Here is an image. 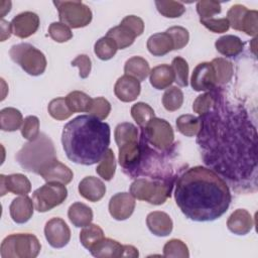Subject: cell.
<instances>
[{
  "mask_svg": "<svg viewBox=\"0 0 258 258\" xmlns=\"http://www.w3.org/2000/svg\"><path fill=\"white\" fill-rule=\"evenodd\" d=\"M217 99V95L215 92H207L197 97L192 104L194 112L198 113L199 115H204L210 110L213 109L215 106Z\"/></svg>",
  "mask_w": 258,
  "mask_h": 258,
  "instance_id": "44",
  "label": "cell"
},
{
  "mask_svg": "<svg viewBox=\"0 0 258 258\" xmlns=\"http://www.w3.org/2000/svg\"><path fill=\"white\" fill-rule=\"evenodd\" d=\"M198 143L205 162L239 186L256 187L257 133L241 108H218L200 117Z\"/></svg>",
  "mask_w": 258,
  "mask_h": 258,
  "instance_id": "1",
  "label": "cell"
},
{
  "mask_svg": "<svg viewBox=\"0 0 258 258\" xmlns=\"http://www.w3.org/2000/svg\"><path fill=\"white\" fill-rule=\"evenodd\" d=\"M0 28H1V41L6 40L10 37L12 33V26L11 22H8L4 19H1L0 21Z\"/></svg>",
  "mask_w": 258,
  "mask_h": 258,
  "instance_id": "55",
  "label": "cell"
},
{
  "mask_svg": "<svg viewBox=\"0 0 258 258\" xmlns=\"http://www.w3.org/2000/svg\"><path fill=\"white\" fill-rule=\"evenodd\" d=\"M202 126L201 119L194 115H181L176 119L177 131L187 137L196 136Z\"/></svg>",
  "mask_w": 258,
  "mask_h": 258,
  "instance_id": "32",
  "label": "cell"
},
{
  "mask_svg": "<svg viewBox=\"0 0 258 258\" xmlns=\"http://www.w3.org/2000/svg\"><path fill=\"white\" fill-rule=\"evenodd\" d=\"M142 137L154 148L165 151L172 145L174 133L171 125L166 120L154 117L142 129Z\"/></svg>",
  "mask_w": 258,
  "mask_h": 258,
  "instance_id": "10",
  "label": "cell"
},
{
  "mask_svg": "<svg viewBox=\"0 0 258 258\" xmlns=\"http://www.w3.org/2000/svg\"><path fill=\"white\" fill-rule=\"evenodd\" d=\"M197 12L201 19L212 18L221 12V3L214 0H202L197 3Z\"/></svg>",
  "mask_w": 258,
  "mask_h": 258,
  "instance_id": "50",
  "label": "cell"
},
{
  "mask_svg": "<svg viewBox=\"0 0 258 258\" xmlns=\"http://www.w3.org/2000/svg\"><path fill=\"white\" fill-rule=\"evenodd\" d=\"M110 112L111 104L108 100H106L103 97H97L95 99H92V103L88 111V113H90L92 116L102 121L109 116Z\"/></svg>",
  "mask_w": 258,
  "mask_h": 258,
  "instance_id": "45",
  "label": "cell"
},
{
  "mask_svg": "<svg viewBox=\"0 0 258 258\" xmlns=\"http://www.w3.org/2000/svg\"><path fill=\"white\" fill-rule=\"evenodd\" d=\"M124 72L125 75L131 76L139 82H142L148 77L150 68L148 61L145 58L141 56H132L126 60Z\"/></svg>",
  "mask_w": 258,
  "mask_h": 258,
  "instance_id": "28",
  "label": "cell"
},
{
  "mask_svg": "<svg viewBox=\"0 0 258 258\" xmlns=\"http://www.w3.org/2000/svg\"><path fill=\"white\" fill-rule=\"evenodd\" d=\"M66 102L73 113L88 112L92 103V98L84 92L73 91L67 95Z\"/></svg>",
  "mask_w": 258,
  "mask_h": 258,
  "instance_id": "31",
  "label": "cell"
},
{
  "mask_svg": "<svg viewBox=\"0 0 258 258\" xmlns=\"http://www.w3.org/2000/svg\"><path fill=\"white\" fill-rule=\"evenodd\" d=\"M106 36L112 38L115 41L118 49H124L130 46L137 37L130 28L121 23L118 26L110 28Z\"/></svg>",
  "mask_w": 258,
  "mask_h": 258,
  "instance_id": "29",
  "label": "cell"
},
{
  "mask_svg": "<svg viewBox=\"0 0 258 258\" xmlns=\"http://www.w3.org/2000/svg\"><path fill=\"white\" fill-rule=\"evenodd\" d=\"M119 163L126 170L137 169L142 157V148L138 140L129 141L119 146Z\"/></svg>",
  "mask_w": 258,
  "mask_h": 258,
  "instance_id": "17",
  "label": "cell"
},
{
  "mask_svg": "<svg viewBox=\"0 0 258 258\" xmlns=\"http://www.w3.org/2000/svg\"><path fill=\"white\" fill-rule=\"evenodd\" d=\"M23 117L19 110L8 107L0 111V126L3 131H16L22 126Z\"/></svg>",
  "mask_w": 258,
  "mask_h": 258,
  "instance_id": "30",
  "label": "cell"
},
{
  "mask_svg": "<svg viewBox=\"0 0 258 258\" xmlns=\"http://www.w3.org/2000/svg\"><path fill=\"white\" fill-rule=\"evenodd\" d=\"M104 238V232L102 228L95 224H89L85 226L80 232L81 244L88 250L91 249L93 245Z\"/></svg>",
  "mask_w": 258,
  "mask_h": 258,
  "instance_id": "35",
  "label": "cell"
},
{
  "mask_svg": "<svg viewBox=\"0 0 258 258\" xmlns=\"http://www.w3.org/2000/svg\"><path fill=\"white\" fill-rule=\"evenodd\" d=\"M68 217L75 227L81 228L91 224L93 220V211L89 206L77 202L70 206Z\"/></svg>",
  "mask_w": 258,
  "mask_h": 258,
  "instance_id": "26",
  "label": "cell"
},
{
  "mask_svg": "<svg viewBox=\"0 0 258 258\" xmlns=\"http://www.w3.org/2000/svg\"><path fill=\"white\" fill-rule=\"evenodd\" d=\"M135 198L130 192H117L109 202V213L118 221L128 219L134 212Z\"/></svg>",
  "mask_w": 258,
  "mask_h": 258,
  "instance_id": "13",
  "label": "cell"
},
{
  "mask_svg": "<svg viewBox=\"0 0 258 258\" xmlns=\"http://www.w3.org/2000/svg\"><path fill=\"white\" fill-rule=\"evenodd\" d=\"M163 256L169 258H188L189 252L187 246L181 240L171 239L167 241L163 247Z\"/></svg>",
  "mask_w": 258,
  "mask_h": 258,
  "instance_id": "42",
  "label": "cell"
},
{
  "mask_svg": "<svg viewBox=\"0 0 258 258\" xmlns=\"http://www.w3.org/2000/svg\"><path fill=\"white\" fill-rule=\"evenodd\" d=\"M140 91V82L128 75L120 77L114 86V93L122 102L135 101L139 96Z\"/></svg>",
  "mask_w": 258,
  "mask_h": 258,
  "instance_id": "16",
  "label": "cell"
},
{
  "mask_svg": "<svg viewBox=\"0 0 258 258\" xmlns=\"http://www.w3.org/2000/svg\"><path fill=\"white\" fill-rule=\"evenodd\" d=\"M183 103V94L177 87H169L162 96V105L169 112L176 111Z\"/></svg>",
  "mask_w": 258,
  "mask_h": 258,
  "instance_id": "39",
  "label": "cell"
},
{
  "mask_svg": "<svg viewBox=\"0 0 258 258\" xmlns=\"http://www.w3.org/2000/svg\"><path fill=\"white\" fill-rule=\"evenodd\" d=\"M80 195L90 202L100 201L106 194V185L95 176H86L79 183Z\"/></svg>",
  "mask_w": 258,
  "mask_h": 258,
  "instance_id": "20",
  "label": "cell"
},
{
  "mask_svg": "<svg viewBox=\"0 0 258 258\" xmlns=\"http://www.w3.org/2000/svg\"><path fill=\"white\" fill-rule=\"evenodd\" d=\"M11 59L30 76H40L46 69V58L42 51L30 43H18L9 50Z\"/></svg>",
  "mask_w": 258,
  "mask_h": 258,
  "instance_id": "7",
  "label": "cell"
},
{
  "mask_svg": "<svg viewBox=\"0 0 258 258\" xmlns=\"http://www.w3.org/2000/svg\"><path fill=\"white\" fill-rule=\"evenodd\" d=\"M139 253L137 248H135L132 245H124V253H123V257H138Z\"/></svg>",
  "mask_w": 258,
  "mask_h": 258,
  "instance_id": "56",
  "label": "cell"
},
{
  "mask_svg": "<svg viewBox=\"0 0 258 258\" xmlns=\"http://www.w3.org/2000/svg\"><path fill=\"white\" fill-rule=\"evenodd\" d=\"M200 21L206 28L215 33H223L230 28V24L227 18H207L201 19Z\"/></svg>",
  "mask_w": 258,
  "mask_h": 258,
  "instance_id": "52",
  "label": "cell"
},
{
  "mask_svg": "<svg viewBox=\"0 0 258 258\" xmlns=\"http://www.w3.org/2000/svg\"><path fill=\"white\" fill-rule=\"evenodd\" d=\"M71 63L73 67L79 68V76L82 79L89 77L92 69V61L87 54H79L75 59L72 60Z\"/></svg>",
  "mask_w": 258,
  "mask_h": 258,
  "instance_id": "53",
  "label": "cell"
},
{
  "mask_svg": "<svg viewBox=\"0 0 258 258\" xmlns=\"http://www.w3.org/2000/svg\"><path fill=\"white\" fill-rule=\"evenodd\" d=\"M33 201L27 196H21L14 199L9 207L12 220L17 224H24L30 220L33 215Z\"/></svg>",
  "mask_w": 258,
  "mask_h": 258,
  "instance_id": "19",
  "label": "cell"
},
{
  "mask_svg": "<svg viewBox=\"0 0 258 258\" xmlns=\"http://www.w3.org/2000/svg\"><path fill=\"white\" fill-rule=\"evenodd\" d=\"M44 236L51 247L58 249L70 242L71 230L62 219L52 218L45 224Z\"/></svg>",
  "mask_w": 258,
  "mask_h": 258,
  "instance_id": "11",
  "label": "cell"
},
{
  "mask_svg": "<svg viewBox=\"0 0 258 258\" xmlns=\"http://www.w3.org/2000/svg\"><path fill=\"white\" fill-rule=\"evenodd\" d=\"M158 12L167 18H176L185 12V7L181 2L177 1H155Z\"/></svg>",
  "mask_w": 258,
  "mask_h": 258,
  "instance_id": "40",
  "label": "cell"
},
{
  "mask_svg": "<svg viewBox=\"0 0 258 258\" xmlns=\"http://www.w3.org/2000/svg\"><path fill=\"white\" fill-rule=\"evenodd\" d=\"M116 170V161L115 155L111 148H108L103 158L99 161L98 166L96 167V172L105 180H111L115 174Z\"/></svg>",
  "mask_w": 258,
  "mask_h": 258,
  "instance_id": "36",
  "label": "cell"
},
{
  "mask_svg": "<svg viewBox=\"0 0 258 258\" xmlns=\"http://www.w3.org/2000/svg\"><path fill=\"white\" fill-rule=\"evenodd\" d=\"M121 24L127 26L128 28H130L136 36H139L143 33L144 31V22L143 20L135 15H128L126 17L123 18V20L121 21Z\"/></svg>",
  "mask_w": 258,
  "mask_h": 258,
  "instance_id": "54",
  "label": "cell"
},
{
  "mask_svg": "<svg viewBox=\"0 0 258 258\" xmlns=\"http://www.w3.org/2000/svg\"><path fill=\"white\" fill-rule=\"evenodd\" d=\"M174 199L186 218L209 222L227 212L232 196L227 182L218 173L198 165L179 175L175 182Z\"/></svg>",
  "mask_w": 258,
  "mask_h": 258,
  "instance_id": "2",
  "label": "cell"
},
{
  "mask_svg": "<svg viewBox=\"0 0 258 258\" xmlns=\"http://www.w3.org/2000/svg\"><path fill=\"white\" fill-rule=\"evenodd\" d=\"M171 68L174 74V82L180 87H186L188 81V64L186 60L180 56L172 59Z\"/></svg>",
  "mask_w": 258,
  "mask_h": 258,
  "instance_id": "43",
  "label": "cell"
},
{
  "mask_svg": "<svg viewBox=\"0 0 258 258\" xmlns=\"http://www.w3.org/2000/svg\"><path fill=\"white\" fill-rule=\"evenodd\" d=\"M172 182V179L137 178L130 185V194L137 200L162 205L170 197Z\"/></svg>",
  "mask_w": 258,
  "mask_h": 258,
  "instance_id": "5",
  "label": "cell"
},
{
  "mask_svg": "<svg viewBox=\"0 0 258 258\" xmlns=\"http://www.w3.org/2000/svg\"><path fill=\"white\" fill-rule=\"evenodd\" d=\"M49 115L55 120H66L70 118L74 113L69 108L66 98L59 97L51 100L47 106Z\"/></svg>",
  "mask_w": 258,
  "mask_h": 258,
  "instance_id": "41",
  "label": "cell"
},
{
  "mask_svg": "<svg viewBox=\"0 0 258 258\" xmlns=\"http://www.w3.org/2000/svg\"><path fill=\"white\" fill-rule=\"evenodd\" d=\"M247 11H248L247 7L241 4H235L229 9L226 18L228 19L229 24L233 29L241 31L243 19Z\"/></svg>",
  "mask_w": 258,
  "mask_h": 258,
  "instance_id": "46",
  "label": "cell"
},
{
  "mask_svg": "<svg viewBox=\"0 0 258 258\" xmlns=\"http://www.w3.org/2000/svg\"><path fill=\"white\" fill-rule=\"evenodd\" d=\"M48 34L56 42H66L73 37L70 27L61 22H52L48 27Z\"/></svg>",
  "mask_w": 258,
  "mask_h": 258,
  "instance_id": "49",
  "label": "cell"
},
{
  "mask_svg": "<svg viewBox=\"0 0 258 258\" xmlns=\"http://www.w3.org/2000/svg\"><path fill=\"white\" fill-rule=\"evenodd\" d=\"M154 110L146 103L138 102L131 107V116L138 126L143 129L154 118Z\"/></svg>",
  "mask_w": 258,
  "mask_h": 258,
  "instance_id": "37",
  "label": "cell"
},
{
  "mask_svg": "<svg viewBox=\"0 0 258 258\" xmlns=\"http://www.w3.org/2000/svg\"><path fill=\"white\" fill-rule=\"evenodd\" d=\"M114 137L116 144L119 147L129 141L138 140V129L132 123L123 122L116 126Z\"/></svg>",
  "mask_w": 258,
  "mask_h": 258,
  "instance_id": "34",
  "label": "cell"
},
{
  "mask_svg": "<svg viewBox=\"0 0 258 258\" xmlns=\"http://www.w3.org/2000/svg\"><path fill=\"white\" fill-rule=\"evenodd\" d=\"M147 49L154 56H162L173 50V42L166 32L154 33L147 39Z\"/></svg>",
  "mask_w": 258,
  "mask_h": 258,
  "instance_id": "25",
  "label": "cell"
},
{
  "mask_svg": "<svg viewBox=\"0 0 258 258\" xmlns=\"http://www.w3.org/2000/svg\"><path fill=\"white\" fill-rule=\"evenodd\" d=\"M15 158L24 170L39 175L57 159L53 142L44 133H40L35 140L24 144Z\"/></svg>",
  "mask_w": 258,
  "mask_h": 258,
  "instance_id": "4",
  "label": "cell"
},
{
  "mask_svg": "<svg viewBox=\"0 0 258 258\" xmlns=\"http://www.w3.org/2000/svg\"><path fill=\"white\" fill-rule=\"evenodd\" d=\"M190 85L195 91H213L216 89V73L211 62L199 63L191 75Z\"/></svg>",
  "mask_w": 258,
  "mask_h": 258,
  "instance_id": "12",
  "label": "cell"
},
{
  "mask_svg": "<svg viewBox=\"0 0 258 258\" xmlns=\"http://www.w3.org/2000/svg\"><path fill=\"white\" fill-rule=\"evenodd\" d=\"M12 33L19 38H27L39 27V17L36 13L25 11L16 15L12 21Z\"/></svg>",
  "mask_w": 258,
  "mask_h": 258,
  "instance_id": "14",
  "label": "cell"
},
{
  "mask_svg": "<svg viewBox=\"0 0 258 258\" xmlns=\"http://www.w3.org/2000/svg\"><path fill=\"white\" fill-rule=\"evenodd\" d=\"M211 63L214 67L216 73V82L217 85L222 86L229 83L233 77V63L226 58L217 57L214 58Z\"/></svg>",
  "mask_w": 258,
  "mask_h": 258,
  "instance_id": "33",
  "label": "cell"
},
{
  "mask_svg": "<svg viewBox=\"0 0 258 258\" xmlns=\"http://www.w3.org/2000/svg\"><path fill=\"white\" fill-rule=\"evenodd\" d=\"M40 176L46 182L56 181V182H60L63 184H68L72 181V179L74 177V173L70 169V167H68L67 165H64L63 163L59 162L56 159L46 169H44L41 172Z\"/></svg>",
  "mask_w": 258,
  "mask_h": 258,
  "instance_id": "23",
  "label": "cell"
},
{
  "mask_svg": "<svg viewBox=\"0 0 258 258\" xmlns=\"http://www.w3.org/2000/svg\"><path fill=\"white\" fill-rule=\"evenodd\" d=\"M254 226L252 216L250 213L244 209H238L234 211L228 218L227 227L228 229L236 235H246L248 234Z\"/></svg>",
  "mask_w": 258,
  "mask_h": 258,
  "instance_id": "21",
  "label": "cell"
},
{
  "mask_svg": "<svg viewBox=\"0 0 258 258\" xmlns=\"http://www.w3.org/2000/svg\"><path fill=\"white\" fill-rule=\"evenodd\" d=\"M149 81L153 88L164 90L174 82V74L171 66L159 64L154 67L149 73Z\"/></svg>",
  "mask_w": 258,
  "mask_h": 258,
  "instance_id": "24",
  "label": "cell"
},
{
  "mask_svg": "<svg viewBox=\"0 0 258 258\" xmlns=\"http://www.w3.org/2000/svg\"><path fill=\"white\" fill-rule=\"evenodd\" d=\"M89 251L97 258H118L123 257L124 245L113 239L104 237L93 245Z\"/></svg>",
  "mask_w": 258,
  "mask_h": 258,
  "instance_id": "22",
  "label": "cell"
},
{
  "mask_svg": "<svg viewBox=\"0 0 258 258\" xmlns=\"http://www.w3.org/2000/svg\"><path fill=\"white\" fill-rule=\"evenodd\" d=\"M67 197L68 189L63 183L50 181L33 191L32 201L34 209L39 213H44L62 204Z\"/></svg>",
  "mask_w": 258,
  "mask_h": 258,
  "instance_id": "9",
  "label": "cell"
},
{
  "mask_svg": "<svg viewBox=\"0 0 258 258\" xmlns=\"http://www.w3.org/2000/svg\"><path fill=\"white\" fill-rule=\"evenodd\" d=\"M216 49L225 56H236L242 52L244 43L236 35H224L215 42Z\"/></svg>",
  "mask_w": 258,
  "mask_h": 258,
  "instance_id": "27",
  "label": "cell"
},
{
  "mask_svg": "<svg viewBox=\"0 0 258 258\" xmlns=\"http://www.w3.org/2000/svg\"><path fill=\"white\" fill-rule=\"evenodd\" d=\"M172 39L173 42V49H181L183 48L188 40H189V33L187 29L182 26H172L169 27L165 31Z\"/></svg>",
  "mask_w": 258,
  "mask_h": 258,
  "instance_id": "48",
  "label": "cell"
},
{
  "mask_svg": "<svg viewBox=\"0 0 258 258\" xmlns=\"http://www.w3.org/2000/svg\"><path fill=\"white\" fill-rule=\"evenodd\" d=\"M41 249L36 236L28 233L11 234L4 238L0 247L2 258H34Z\"/></svg>",
  "mask_w": 258,
  "mask_h": 258,
  "instance_id": "6",
  "label": "cell"
},
{
  "mask_svg": "<svg viewBox=\"0 0 258 258\" xmlns=\"http://www.w3.org/2000/svg\"><path fill=\"white\" fill-rule=\"evenodd\" d=\"M21 134L28 141H33L39 136V119L36 116H27L21 126Z\"/></svg>",
  "mask_w": 258,
  "mask_h": 258,
  "instance_id": "47",
  "label": "cell"
},
{
  "mask_svg": "<svg viewBox=\"0 0 258 258\" xmlns=\"http://www.w3.org/2000/svg\"><path fill=\"white\" fill-rule=\"evenodd\" d=\"M110 126L92 115H81L68 122L61 133L67 157L78 164L99 162L110 144Z\"/></svg>",
  "mask_w": 258,
  "mask_h": 258,
  "instance_id": "3",
  "label": "cell"
},
{
  "mask_svg": "<svg viewBox=\"0 0 258 258\" xmlns=\"http://www.w3.org/2000/svg\"><path fill=\"white\" fill-rule=\"evenodd\" d=\"M1 182V196L6 192H12L14 195L26 196L31 190V183L29 179L21 173H13L9 175H0Z\"/></svg>",
  "mask_w": 258,
  "mask_h": 258,
  "instance_id": "15",
  "label": "cell"
},
{
  "mask_svg": "<svg viewBox=\"0 0 258 258\" xmlns=\"http://www.w3.org/2000/svg\"><path fill=\"white\" fill-rule=\"evenodd\" d=\"M241 31L245 32L247 35L256 36L258 32V12L256 10H249L247 11L243 23Z\"/></svg>",
  "mask_w": 258,
  "mask_h": 258,
  "instance_id": "51",
  "label": "cell"
},
{
  "mask_svg": "<svg viewBox=\"0 0 258 258\" xmlns=\"http://www.w3.org/2000/svg\"><path fill=\"white\" fill-rule=\"evenodd\" d=\"M61 23L72 28L87 26L92 21V11L81 1H53Z\"/></svg>",
  "mask_w": 258,
  "mask_h": 258,
  "instance_id": "8",
  "label": "cell"
},
{
  "mask_svg": "<svg viewBox=\"0 0 258 258\" xmlns=\"http://www.w3.org/2000/svg\"><path fill=\"white\" fill-rule=\"evenodd\" d=\"M117 49L118 47L115 41L108 36L101 37L94 45L95 54L102 60H108L112 58L116 54Z\"/></svg>",
  "mask_w": 258,
  "mask_h": 258,
  "instance_id": "38",
  "label": "cell"
},
{
  "mask_svg": "<svg viewBox=\"0 0 258 258\" xmlns=\"http://www.w3.org/2000/svg\"><path fill=\"white\" fill-rule=\"evenodd\" d=\"M146 225L149 231L158 237H165L169 235L173 228L171 218L164 212L154 211L147 215Z\"/></svg>",
  "mask_w": 258,
  "mask_h": 258,
  "instance_id": "18",
  "label": "cell"
}]
</instances>
